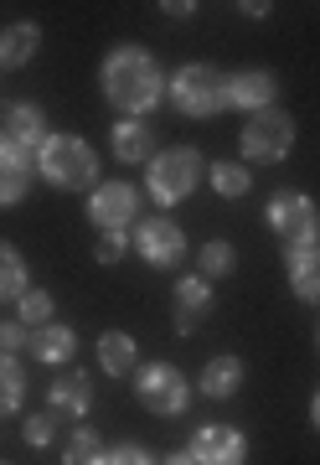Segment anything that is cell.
<instances>
[{"instance_id":"cell-1","label":"cell","mask_w":320,"mask_h":465,"mask_svg":"<svg viewBox=\"0 0 320 465\" xmlns=\"http://www.w3.org/2000/svg\"><path fill=\"white\" fill-rule=\"evenodd\" d=\"M99 84H103V99L119 109V119H145L160 104V94H166V73H160V63L145 47L124 42V47H114L103 57Z\"/></svg>"},{"instance_id":"cell-5","label":"cell","mask_w":320,"mask_h":465,"mask_svg":"<svg viewBox=\"0 0 320 465\" xmlns=\"http://www.w3.org/2000/svg\"><path fill=\"white\" fill-rule=\"evenodd\" d=\"M135 399H140V409H150V414L176 419V414H186V403H191V382L181 378V367L145 362V367H135Z\"/></svg>"},{"instance_id":"cell-22","label":"cell","mask_w":320,"mask_h":465,"mask_svg":"<svg viewBox=\"0 0 320 465\" xmlns=\"http://www.w3.org/2000/svg\"><path fill=\"white\" fill-rule=\"evenodd\" d=\"M21 399H26V367H21V357L0 351V419L16 414Z\"/></svg>"},{"instance_id":"cell-31","label":"cell","mask_w":320,"mask_h":465,"mask_svg":"<svg viewBox=\"0 0 320 465\" xmlns=\"http://www.w3.org/2000/svg\"><path fill=\"white\" fill-rule=\"evenodd\" d=\"M124 249H130V232H99V249H93V259H99V264H119V259H124Z\"/></svg>"},{"instance_id":"cell-35","label":"cell","mask_w":320,"mask_h":465,"mask_svg":"<svg viewBox=\"0 0 320 465\" xmlns=\"http://www.w3.org/2000/svg\"><path fill=\"white\" fill-rule=\"evenodd\" d=\"M310 424H315V430H320V393H315V399H310Z\"/></svg>"},{"instance_id":"cell-15","label":"cell","mask_w":320,"mask_h":465,"mask_svg":"<svg viewBox=\"0 0 320 465\" xmlns=\"http://www.w3.org/2000/svg\"><path fill=\"white\" fill-rule=\"evenodd\" d=\"M207 316H212V280H202V274H186V280L176 284V331L191 336Z\"/></svg>"},{"instance_id":"cell-29","label":"cell","mask_w":320,"mask_h":465,"mask_svg":"<svg viewBox=\"0 0 320 465\" xmlns=\"http://www.w3.org/2000/svg\"><path fill=\"white\" fill-rule=\"evenodd\" d=\"M103 465H155V455L140 445V440H124V445H114L103 455Z\"/></svg>"},{"instance_id":"cell-13","label":"cell","mask_w":320,"mask_h":465,"mask_svg":"<svg viewBox=\"0 0 320 465\" xmlns=\"http://www.w3.org/2000/svg\"><path fill=\"white\" fill-rule=\"evenodd\" d=\"M47 409L57 419H83L93 409V378L88 372H57L47 382Z\"/></svg>"},{"instance_id":"cell-12","label":"cell","mask_w":320,"mask_h":465,"mask_svg":"<svg viewBox=\"0 0 320 465\" xmlns=\"http://www.w3.org/2000/svg\"><path fill=\"white\" fill-rule=\"evenodd\" d=\"M32 171H36V155L21 150L11 134H0V207H16L32 186Z\"/></svg>"},{"instance_id":"cell-32","label":"cell","mask_w":320,"mask_h":465,"mask_svg":"<svg viewBox=\"0 0 320 465\" xmlns=\"http://www.w3.org/2000/svg\"><path fill=\"white\" fill-rule=\"evenodd\" d=\"M238 11H243V16H253V21H264V16H269V5H264V0H243Z\"/></svg>"},{"instance_id":"cell-18","label":"cell","mask_w":320,"mask_h":465,"mask_svg":"<svg viewBox=\"0 0 320 465\" xmlns=\"http://www.w3.org/2000/svg\"><path fill=\"white\" fill-rule=\"evenodd\" d=\"M202 399H233L238 388H243V357H233V351H222V357H212V362L202 367Z\"/></svg>"},{"instance_id":"cell-21","label":"cell","mask_w":320,"mask_h":465,"mask_svg":"<svg viewBox=\"0 0 320 465\" xmlns=\"http://www.w3.org/2000/svg\"><path fill=\"white\" fill-rule=\"evenodd\" d=\"M32 351H36V362H47V367H63V362H73L78 357V336L68 331V326H42V331L32 336Z\"/></svg>"},{"instance_id":"cell-28","label":"cell","mask_w":320,"mask_h":465,"mask_svg":"<svg viewBox=\"0 0 320 465\" xmlns=\"http://www.w3.org/2000/svg\"><path fill=\"white\" fill-rule=\"evenodd\" d=\"M52 434H57V414H32L26 419V424H21V440H26V445L32 450H42V445H52Z\"/></svg>"},{"instance_id":"cell-10","label":"cell","mask_w":320,"mask_h":465,"mask_svg":"<svg viewBox=\"0 0 320 465\" xmlns=\"http://www.w3.org/2000/svg\"><path fill=\"white\" fill-rule=\"evenodd\" d=\"M186 455L197 465H248V440L233 424H202V430L191 434Z\"/></svg>"},{"instance_id":"cell-8","label":"cell","mask_w":320,"mask_h":465,"mask_svg":"<svg viewBox=\"0 0 320 465\" xmlns=\"http://www.w3.org/2000/svg\"><path fill=\"white\" fill-rule=\"evenodd\" d=\"M140 217V192L130 182H99L88 192V223L99 232H124Z\"/></svg>"},{"instance_id":"cell-16","label":"cell","mask_w":320,"mask_h":465,"mask_svg":"<svg viewBox=\"0 0 320 465\" xmlns=\"http://www.w3.org/2000/svg\"><path fill=\"white\" fill-rule=\"evenodd\" d=\"M114 155L124 166H150L155 161V130L145 119H114Z\"/></svg>"},{"instance_id":"cell-17","label":"cell","mask_w":320,"mask_h":465,"mask_svg":"<svg viewBox=\"0 0 320 465\" xmlns=\"http://www.w3.org/2000/svg\"><path fill=\"white\" fill-rule=\"evenodd\" d=\"M36 47H42V26H32V21L0 26V73H16V67H26L36 57Z\"/></svg>"},{"instance_id":"cell-24","label":"cell","mask_w":320,"mask_h":465,"mask_svg":"<svg viewBox=\"0 0 320 465\" xmlns=\"http://www.w3.org/2000/svg\"><path fill=\"white\" fill-rule=\"evenodd\" d=\"M207 176H212V192L228 202L248 197V186H253V171L243 161H218V166H207Z\"/></svg>"},{"instance_id":"cell-34","label":"cell","mask_w":320,"mask_h":465,"mask_svg":"<svg viewBox=\"0 0 320 465\" xmlns=\"http://www.w3.org/2000/svg\"><path fill=\"white\" fill-rule=\"evenodd\" d=\"M160 465H197V460H191V455H186V450H181V455H166V460H160Z\"/></svg>"},{"instance_id":"cell-3","label":"cell","mask_w":320,"mask_h":465,"mask_svg":"<svg viewBox=\"0 0 320 465\" xmlns=\"http://www.w3.org/2000/svg\"><path fill=\"white\" fill-rule=\"evenodd\" d=\"M166 99L176 104V114L186 119H212L228 109V73L212 63H186L166 84Z\"/></svg>"},{"instance_id":"cell-26","label":"cell","mask_w":320,"mask_h":465,"mask_svg":"<svg viewBox=\"0 0 320 465\" xmlns=\"http://www.w3.org/2000/svg\"><path fill=\"white\" fill-rule=\"evenodd\" d=\"M103 455H109V445L99 440V430H78L63 450V465H103Z\"/></svg>"},{"instance_id":"cell-25","label":"cell","mask_w":320,"mask_h":465,"mask_svg":"<svg viewBox=\"0 0 320 465\" xmlns=\"http://www.w3.org/2000/svg\"><path fill=\"white\" fill-rule=\"evenodd\" d=\"M197 264H202V280H228L233 264H238V249L228 238H207L202 253H197Z\"/></svg>"},{"instance_id":"cell-2","label":"cell","mask_w":320,"mask_h":465,"mask_svg":"<svg viewBox=\"0 0 320 465\" xmlns=\"http://www.w3.org/2000/svg\"><path fill=\"white\" fill-rule=\"evenodd\" d=\"M36 166L57 192H93L99 186V155L83 134H47V145L36 150Z\"/></svg>"},{"instance_id":"cell-11","label":"cell","mask_w":320,"mask_h":465,"mask_svg":"<svg viewBox=\"0 0 320 465\" xmlns=\"http://www.w3.org/2000/svg\"><path fill=\"white\" fill-rule=\"evenodd\" d=\"M274 94H279V78L269 67H243L228 78V109H248V114H264L274 109Z\"/></svg>"},{"instance_id":"cell-14","label":"cell","mask_w":320,"mask_h":465,"mask_svg":"<svg viewBox=\"0 0 320 465\" xmlns=\"http://www.w3.org/2000/svg\"><path fill=\"white\" fill-rule=\"evenodd\" d=\"M285 274L295 300L320 305V243H289L285 249Z\"/></svg>"},{"instance_id":"cell-37","label":"cell","mask_w":320,"mask_h":465,"mask_svg":"<svg viewBox=\"0 0 320 465\" xmlns=\"http://www.w3.org/2000/svg\"><path fill=\"white\" fill-rule=\"evenodd\" d=\"M315 341H320V331H315Z\"/></svg>"},{"instance_id":"cell-20","label":"cell","mask_w":320,"mask_h":465,"mask_svg":"<svg viewBox=\"0 0 320 465\" xmlns=\"http://www.w3.org/2000/svg\"><path fill=\"white\" fill-rule=\"evenodd\" d=\"M99 367L109 378H124V372H135L140 367V347L130 331H103L99 336Z\"/></svg>"},{"instance_id":"cell-9","label":"cell","mask_w":320,"mask_h":465,"mask_svg":"<svg viewBox=\"0 0 320 465\" xmlns=\"http://www.w3.org/2000/svg\"><path fill=\"white\" fill-rule=\"evenodd\" d=\"M135 249L150 269H176L186 259V232L170 217H140L135 228Z\"/></svg>"},{"instance_id":"cell-23","label":"cell","mask_w":320,"mask_h":465,"mask_svg":"<svg viewBox=\"0 0 320 465\" xmlns=\"http://www.w3.org/2000/svg\"><path fill=\"white\" fill-rule=\"evenodd\" d=\"M32 284H26V264H21V253L0 238V305H16Z\"/></svg>"},{"instance_id":"cell-27","label":"cell","mask_w":320,"mask_h":465,"mask_svg":"<svg viewBox=\"0 0 320 465\" xmlns=\"http://www.w3.org/2000/svg\"><path fill=\"white\" fill-rule=\"evenodd\" d=\"M16 321H21V326H32V331L52 326V295H47V290H26V295L16 300Z\"/></svg>"},{"instance_id":"cell-36","label":"cell","mask_w":320,"mask_h":465,"mask_svg":"<svg viewBox=\"0 0 320 465\" xmlns=\"http://www.w3.org/2000/svg\"><path fill=\"white\" fill-rule=\"evenodd\" d=\"M0 465H11V460H0Z\"/></svg>"},{"instance_id":"cell-30","label":"cell","mask_w":320,"mask_h":465,"mask_svg":"<svg viewBox=\"0 0 320 465\" xmlns=\"http://www.w3.org/2000/svg\"><path fill=\"white\" fill-rule=\"evenodd\" d=\"M32 326H21V321H0V351H11L16 357L21 347H32Z\"/></svg>"},{"instance_id":"cell-6","label":"cell","mask_w":320,"mask_h":465,"mask_svg":"<svg viewBox=\"0 0 320 465\" xmlns=\"http://www.w3.org/2000/svg\"><path fill=\"white\" fill-rule=\"evenodd\" d=\"M243 161H258V166H274L295 150V119L285 109H264V114H248L243 124Z\"/></svg>"},{"instance_id":"cell-19","label":"cell","mask_w":320,"mask_h":465,"mask_svg":"<svg viewBox=\"0 0 320 465\" xmlns=\"http://www.w3.org/2000/svg\"><path fill=\"white\" fill-rule=\"evenodd\" d=\"M5 134H11L21 150L36 155V150L47 145V114H42L36 104H11V109H5Z\"/></svg>"},{"instance_id":"cell-33","label":"cell","mask_w":320,"mask_h":465,"mask_svg":"<svg viewBox=\"0 0 320 465\" xmlns=\"http://www.w3.org/2000/svg\"><path fill=\"white\" fill-rule=\"evenodd\" d=\"M160 11H166V16H191L197 5H186V0H170V5H160Z\"/></svg>"},{"instance_id":"cell-4","label":"cell","mask_w":320,"mask_h":465,"mask_svg":"<svg viewBox=\"0 0 320 465\" xmlns=\"http://www.w3.org/2000/svg\"><path fill=\"white\" fill-rule=\"evenodd\" d=\"M145 186H150L155 207H176V202H186L202 186V155L191 145L155 150V161L145 166Z\"/></svg>"},{"instance_id":"cell-7","label":"cell","mask_w":320,"mask_h":465,"mask_svg":"<svg viewBox=\"0 0 320 465\" xmlns=\"http://www.w3.org/2000/svg\"><path fill=\"white\" fill-rule=\"evenodd\" d=\"M264 217H269V228L285 238V249L289 243H320V207H315V197H305V192H274Z\"/></svg>"}]
</instances>
